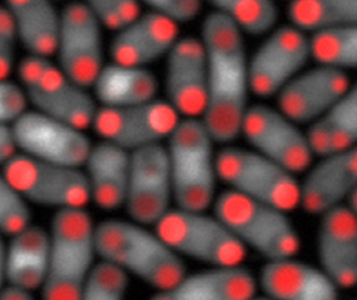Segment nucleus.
Wrapping results in <instances>:
<instances>
[{"instance_id": "nucleus-1", "label": "nucleus", "mask_w": 357, "mask_h": 300, "mask_svg": "<svg viewBox=\"0 0 357 300\" xmlns=\"http://www.w3.org/2000/svg\"><path fill=\"white\" fill-rule=\"evenodd\" d=\"M200 40L208 66L206 104L200 120L215 143L229 145L240 136L250 107L243 34L227 16L213 10L202 22Z\"/></svg>"}, {"instance_id": "nucleus-2", "label": "nucleus", "mask_w": 357, "mask_h": 300, "mask_svg": "<svg viewBox=\"0 0 357 300\" xmlns=\"http://www.w3.org/2000/svg\"><path fill=\"white\" fill-rule=\"evenodd\" d=\"M98 258L109 262L155 292L178 283L188 273L185 260L155 231L130 220L106 219L96 224Z\"/></svg>"}, {"instance_id": "nucleus-3", "label": "nucleus", "mask_w": 357, "mask_h": 300, "mask_svg": "<svg viewBox=\"0 0 357 300\" xmlns=\"http://www.w3.org/2000/svg\"><path fill=\"white\" fill-rule=\"evenodd\" d=\"M47 231L49 262L41 300H79L98 262L95 221L86 208L57 210Z\"/></svg>"}, {"instance_id": "nucleus-4", "label": "nucleus", "mask_w": 357, "mask_h": 300, "mask_svg": "<svg viewBox=\"0 0 357 300\" xmlns=\"http://www.w3.org/2000/svg\"><path fill=\"white\" fill-rule=\"evenodd\" d=\"M214 141L200 118H181L168 139L167 154L175 208L206 212L217 197Z\"/></svg>"}, {"instance_id": "nucleus-5", "label": "nucleus", "mask_w": 357, "mask_h": 300, "mask_svg": "<svg viewBox=\"0 0 357 300\" xmlns=\"http://www.w3.org/2000/svg\"><path fill=\"white\" fill-rule=\"evenodd\" d=\"M216 216L246 250L265 262L296 258L302 239L288 212L225 189L212 205Z\"/></svg>"}, {"instance_id": "nucleus-6", "label": "nucleus", "mask_w": 357, "mask_h": 300, "mask_svg": "<svg viewBox=\"0 0 357 300\" xmlns=\"http://www.w3.org/2000/svg\"><path fill=\"white\" fill-rule=\"evenodd\" d=\"M154 231L181 258L210 268L243 266L248 250L214 214L171 208Z\"/></svg>"}, {"instance_id": "nucleus-7", "label": "nucleus", "mask_w": 357, "mask_h": 300, "mask_svg": "<svg viewBox=\"0 0 357 300\" xmlns=\"http://www.w3.org/2000/svg\"><path fill=\"white\" fill-rule=\"evenodd\" d=\"M16 74L33 110L79 130L91 128L97 102L89 89L70 80L52 59L26 55L18 62Z\"/></svg>"}, {"instance_id": "nucleus-8", "label": "nucleus", "mask_w": 357, "mask_h": 300, "mask_svg": "<svg viewBox=\"0 0 357 300\" xmlns=\"http://www.w3.org/2000/svg\"><path fill=\"white\" fill-rule=\"evenodd\" d=\"M215 164L218 181L234 193L288 214L300 206L296 175L254 150L227 145L217 152Z\"/></svg>"}, {"instance_id": "nucleus-9", "label": "nucleus", "mask_w": 357, "mask_h": 300, "mask_svg": "<svg viewBox=\"0 0 357 300\" xmlns=\"http://www.w3.org/2000/svg\"><path fill=\"white\" fill-rule=\"evenodd\" d=\"M0 171L29 205L57 212L86 208L91 203L82 168L49 164L17 153Z\"/></svg>"}, {"instance_id": "nucleus-10", "label": "nucleus", "mask_w": 357, "mask_h": 300, "mask_svg": "<svg viewBox=\"0 0 357 300\" xmlns=\"http://www.w3.org/2000/svg\"><path fill=\"white\" fill-rule=\"evenodd\" d=\"M56 65L73 82L93 87L105 65L103 29L86 1H73L60 10Z\"/></svg>"}, {"instance_id": "nucleus-11", "label": "nucleus", "mask_w": 357, "mask_h": 300, "mask_svg": "<svg viewBox=\"0 0 357 300\" xmlns=\"http://www.w3.org/2000/svg\"><path fill=\"white\" fill-rule=\"evenodd\" d=\"M181 118L162 100L120 108L98 107L91 129L101 141L132 153L162 145Z\"/></svg>"}, {"instance_id": "nucleus-12", "label": "nucleus", "mask_w": 357, "mask_h": 300, "mask_svg": "<svg viewBox=\"0 0 357 300\" xmlns=\"http://www.w3.org/2000/svg\"><path fill=\"white\" fill-rule=\"evenodd\" d=\"M240 135L252 150L294 175L312 166L313 156L306 135L298 125L271 106H250Z\"/></svg>"}, {"instance_id": "nucleus-13", "label": "nucleus", "mask_w": 357, "mask_h": 300, "mask_svg": "<svg viewBox=\"0 0 357 300\" xmlns=\"http://www.w3.org/2000/svg\"><path fill=\"white\" fill-rule=\"evenodd\" d=\"M18 153L58 166L82 168L91 151L85 131L26 110L11 125Z\"/></svg>"}, {"instance_id": "nucleus-14", "label": "nucleus", "mask_w": 357, "mask_h": 300, "mask_svg": "<svg viewBox=\"0 0 357 300\" xmlns=\"http://www.w3.org/2000/svg\"><path fill=\"white\" fill-rule=\"evenodd\" d=\"M172 183L164 145L130 153V171L124 207L129 220L154 226L172 204Z\"/></svg>"}, {"instance_id": "nucleus-15", "label": "nucleus", "mask_w": 357, "mask_h": 300, "mask_svg": "<svg viewBox=\"0 0 357 300\" xmlns=\"http://www.w3.org/2000/svg\"><path fill=\"white\" fill-rule=\"evenodd\" d=\"M309 59L307 35L289 24L275 29L248 60L250 93L261 99L277 97Z\"/></svg>"}, {"instance_id": "nucleus-16", "label": "nucleus", "mask_w": 357, "mask_h": 300, "mask_svg": "<svg viewBox=\"0 0 357 300\" xmlns=\"http://www.w3.org/2000/svg\"><path fill=\"white\" fill-rule=\"evenodd\" d=\"M208 66L200 38L183 37L167 56L166 102L183 118H200L206 104Z\"/></svg>"}, {"instance_id": "nucleus-17", "label": "nucleus", "mask_w": 357, "mask_h": 300, "mask_svg": "<svg viewBox=\"0 0 357 300\" xmlns=\"http://www.w3.org/2000/svg\"><path fill=\"white\" fill-rule=\"evenodd\" d=\"M348 72L315 66L303 70L277 95L278 110L294 124L309 125L352 88Z\"/></svg>"}, {"instance_id": "nucleus-18", "label": "nucleus", "mask_w": 357, "mask_h": 300, "mask_svg": "<svg viewBox=\"0 0 357 300\" xmlns=\"http://www.w3.org/2000/svg\"><path fill=\"white\" fill-rule=\"evenodd\" d=\"M319 268L342 291L357 285V214L344 204L319 216Z\"/></svg>"}, {"instance_id": "nucleus-19", "label": "nucleus", "mask_w": 357, "mask_h": 300, "mask_svg": "<svg viewBox=\"0 0 357 300\" xmlns=\"http://www.w3.org/2000/svg\"><path fill=\"white\" fill-rule=\"evenodd\" d=\"M357 191V148L319 158L300 183V206L310 216H321L342 205Z\"/></svg>"}, {"instance_id": "nucleus-20", "label": "nucleus", "mask_w": 357, "mask_h": 300, "mask_svg": "<svg viewBox=\"0 0 357 300\" xmlns=\"http://www.w3.org/2000/svg\"><path fill=\"white\" fill-rule=\"evenodd\" d=\"M178 39V26L148 10L112 37L108 51L114 63L147 68L167 57Z\"/></svg>"}, {"instance_id": "nucleus-21", "label": "nucleus", "mask_w": 357, "mask_h": 300, "mask_svg": "<svg viewBox=\"0 0 357 300\" xmlns=\"http://www.w3.org/2000/svg\"><path fill=\"white\" fill-rule=\"evenodd\" d=\"M256 278L271 300H340V290L319 267L296 258L265 262Z\"/></svg>"}, {"instance_id": "nucleus-22", "label": "nucleus", "mask_w": 357, "mask_h": 300, "mask_svg": "<svg viewBox=\"0 0 357 300\" xmlns=\"http://www.w3.org/2000/svg\"><path fill=\"white\" fill-rule=\"evenodd\" d=\"M258 291L256 275L243 266L187 273L148 300H246Z\"/></svg>"}, {"instance_id": "nucleus-23", "label": "nucleus", "mask_w": 357, "mask_h": 300, "mask_svg": "<svg viewBox=\"0 0 357 300\" xmlns=\"http://www.w3.org/2000/svg\"><path fill=\"white\" fill-rule=\"evenodd\" d=\"M91 202L100 210L114 212L124 207L130 171V153L101 141L91 145L82 168Z\"/></svg>"}, {"instance_id": "nucleus-24", "label": "nucleus", "mask_w": 357, "mask_h": 300, "mask_svg": "<svg viewBox=\"0 0 357 300\" xmlns=\"http://www.w3.org/2000/svg\"><path fill=\"white\" fill-rule=\"evenodd\" d=\"M49 231L31 223L10 237L6 249L8 287L34 293L43 287L49 262Z\"/></svg>"}, {"instance_id": "nucleus-25", "label": "nucleus", "mask_w": 357, "mask_h": 300, "mask_svg": "<svg viewBox=\"0 0 357 300\" xmlns=\"http://www.w3.org/2000/svg\"><path fill=\"white\" fill-rule=\"evenodd\" d=\"M15 26L18 43L30 56L55 57L60 11L49 0H10L3 3Z\"/></svg>"}, {"instance_id": "nucleus-26", "label": "nucleus", "mask_w": 357, "mask_h": 300, "mask_svg": "<svg viewBox=\"0 0 357 300\" xmlns=\"http://www.w3.org/2000/svg\"><path fill=\"white\" fill-rule=\"evenodd\" d=\"M91 89L100 107L120 108L154 101L160 91L158 77L148 68L105 63Z\"/></svg>"}, {"instance_id": "nucleus-27", "label": "nucleus", "mask_w": 357, "mask_h": 300, "mask_svg": "<svg viewBox=\"0 0 357 300\" xmlns=\"http://www.w3.org/2000/svg\"><path fill=\"white\" fill-rule=\"evenodd\" d=\"M305 135L314 157L323 158L356 148V84L335 105L309 124Z\"/></svg>"}, {"instance_id": "nucleus-28", "label": "nucleus", "mask_w": 357, "mask_h": 300, "mask_svg": "<svg viewBox=\"0 0 357 300\" xmlns=\"http://www.w3.org/2000/svg\"><path fill=\"white\" fill-rule=\"evenodd\" d=\"M289 26L311 35L357 26V0H294L286 8Z\"/></svg>"}, {"instance_id": "nucleus-29", "label": "nucleus", "mask_w": 357, "mask_h": 300, "mask_svg": "<svg viewBox=\"0 0 357 300\" xmlns=\"http://www.w3.org/2000/svg\"><path fill=\"white\" fill-rule=\"evenodd\" d=\"M309 57L317 66L347 72L357 68V26H342L308 37Z\"/></svg>"}, {"instance_id": "nucleus-30", "label": "nucleus", "mask_w": 357, "mask_h": 300, "mask_svg": "<svg viewBox=\"0 0 357 300\" xmlns=\"http://www.w3.org/2000/svg\"><path fill=\"white\" fill-rule=\"evenodd\" d=\"M210 5L227 16L242 34L252 37L271 34L279 22V8L269 0H215Z\"/></svg>"}, {"instance_id": "nucleus-31", "label": "nucleus", "mask_w": 357, "mask_h": 300, "mask_svg": "<svg viewBox=\"0 0 357 300\" xmlns=\"http://www.w3.org/2000/svg\"><path fill=\"white\" fill-rule=\"evenodd\" d=\"M129 276L114 265L99 260L83 287L79 300H126Z\"/></svg>"}, {"instance_id": "nucleus-32", "label": "nucleus", "mask_w": 357, "mask_h": 300, "mask_svg": "<svg viewBox=\"0 0 357 300\" xmlns=\"http://www.w3.org/2000/svg\"><path fill=\"white\" fill-rule=\"evenodd\" d=\"M32 210L0 171V235L12 237L32 222Z\"/></svg>"}, {"instance_id": "nucleus-33", "label": "nucleus", "mask_w": 357, "mask_h": 300, "mask_svg": "<svg viewBox=\"0 0 357 300\" xmlns=\"http://www.w3.org/2000/svg\"><path fill=\"white\" fill-rule=\"evenodd\" d=\"M101 28L114 35L122 32L143 14V3L135 0L86 1Z\"/></svg>"}, {"instance_id": "nucleus-34", "label": "nucleus", "mask_w": 357, "mask_h": 300, "mask_svg": "<svg viewBox=\"0 0 357 300\" xmlns=\"http://www.w3.org/2000/svg\"><path fill=\"white\" fill-rule=\"evenodd\" d=\"M142 3L178 26L194 22L204 10V3L198 0H148Z\"/></svg>"}, {"instance_id": "nucleus-35", "label": "nucleus", "mask_w": 357, "mask_h": 300, "mask_svg": "<svg viewBox=\"0 0 357 300\" xmlns=\"http://www.w3.org/2000/svg\"><path fill=\"white\" fill-rule=\"evenodd\" d=\"M18 40L9 9L0 3V80H8L16 68Z\"/></svg>"}, {"instance_id": "nucleus-36", "label": "nucleus", "mask_w": 357, "mask_h": 300, "mask_svg": "<svg viewBox=\"0 0 357 300\" xmlns=\"http://www.w3.org/2000/svg\"><path fill=\"white\" fill-rule=\"evenodd\" d=\"M26 95L17 83L0 80V124L12 125L28 110Z\"/></svg>"}, {"instance_id": "nucleus-37", "label": "nucleus", "mask_w": 357, "mask_h": 300, "mask_svg": "<svg viewBox=\"0 0 357 300\" xmlns=\"http://www.w3.org/2000/svg\"><path fill=\"white\" fill-rule=\"evenodd\" d=\"M17 153L11 125L0 124V168Z\"/></svg>"}, {"instance_id": "nucleus-38", "label": "nucleus", "mask_w": 357, "mask_h": 300, "mask_svg": "<svg viewBox=\"0 0 357 300\" xmlns=\"http://www.w3.org/2000/svg\"><path fill=\"white\" fill-rule=\"evenodd\" d=\"M0 300H35V298L31 292L7 285L3 293L0 294Z\"/></svg>"}, {"instance_id": "nucleus-39", "label": "nucleus", "mask_w": 357, "mask_h": 300, "mask_svg": "<svg viewBox=\"0 0 357 300\" xmlns=\"http://www.w3.org/2000/svg\"><path fill=\"white\" fill-rule=\"evenodd\" d=\"M3 235H0V294L7 287V273H6V249L7 243L3 239Z\"/></svg>"}, {"instance_id": "nucleus-40", "label": "nucleus", "mask_w": 357, "mask_h": 300, "mask_svg": "<svg viewBox=\"0 0 357 300\" xmlns=\"http://www.w3.org/2000/svg\"><path fill=\"white\" fill-rule=\"evenodd\" d=\"M246 300H271V299H269V298L266 297V296H265V295L257 296V294H256V295L252 296V297H250V298H248V299H246Z\"/></svg>"}]
</instances>
